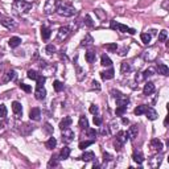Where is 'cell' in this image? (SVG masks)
<instances>
[{"label": "cell", "mask_w": 169, "mask_h": 169, "mask_svg": "<svg viewBox=\"0 0 169 169\" xmlns=\"http://www.w3.org/2000/svg\"><path fill=\"white\" fill-rule=\"evenodd\" d=\"M32 8V3L31 1H25V0H19V1H15L13 6H12V9L17 15H23L29 12V9Z\"/></svg>", "instance_id": "1"}, {"label": "cell", "mask_w": 169, "mask_h": 169, "mask_svg": "<svg viewBox=\"0 0 169 169\" xmlns=\"http://www.w3.org/2000/svg\"><path fill=\"white\" fill-rule=\"evenodd\" d=\"M60 6H61L60 0H48L45 7H44V12H45L46 15H52V13H54V12H57V9Z\"/></svg>", "instance_id": "2"}, {"label": "cell", "mask_w": 169, "mask_h": 169, "mask_svg": "<svg viewBox=\"0 0 169 169\" xmlns=\"http://www.w3.org/2000/svg\"><path fill=\"white\" fill-rule=\"evenodd\" d=\"M57 13L60 16H63V17H72L75 15V9L70 6H66V4H61L57 9Z\"/></svg>", "instance_id": "3"}, {"label": "cell", "mask_w": 169, "mask_h": 169, "mask_svg": "<svg viewBox=\"0 0 169 169\" xmlns=\"http://www.w3.org/2000/svg\"><path fill=\"white\" fill-rule=\"evenodd\" d=\"M73 140H74V132H73L69 127H67V128H63L62 129V141L66 144H69V143H72Z\"/></svg>", "instance_id": "4"}, {"label": "cell", "mask_w": 169, "mask_h": 169, "mask_svg": "<svg viewBox=\"0 0 169 169\" xmlns=\"http://www.w3.org/2000/svg\"><path fill=\"white\" fill-rule=\"evenodd\" d=\"M70 36V29L67 26H61L57 32V40L58 41H65L66 38Z\"/></svg>", "instance_id": "5"}, {"label": "cell", "mask_w": 169, "mask_h": 169, "mask_svg": "<svg viewBox=\"0 0 169 169\" xmlns=\"http://www.w3.org/2000/svg\"><path fill=\"white\" fill-rule=\"evenodd\" d=\"M45 97H46L45 87H44V86H37V87H36V91H35V98H36V99L42 100V99H45Z\"/></svg>", "instance_id": "6"}, {"label": "cell", "mask_w": 169, "mask_h": 169, "mask_svg": "<svg viewBox=\"0 0 169 169\" xmlns=\"http://www.w3.org/2000/svg\"><path fill=\"white\" fill-rule=\"evenodd\" d=\"M1 24H3L6 28H8V29H15L16 28V21L13 20V19H11V17H3L1 19Z\"/></svg>", "instance_id": "7"}, {"label": "cell", "mask_w": 169, "mask_h": 169, "mask_svg": "<svg viewBox=\"0 0 169 169\" xmlns=\"http://www.w3.org/2000/svg\"><path fill=\"white\" fill-rule=\"evenodd\" d=\"M29 118H31L32 120H35V122L40 120V119H41V111H40V108H37V107L32 108L31 112H29Z\"/></svg>", "instance_id": "8"}, {"label": "cell", "mask_w": 169, "mask_h": 169, "mask_svg": "<svg viewBox=\"0 0 169 169\" xmlns=\"http://www.w3.org/2000/svg\"><path fill=\"white\" fill-rule=\"evenodd\" d=\"M127 132H128V138L131 139V140H135V139L138 138V134H139V128H138V126H136V124L131 126V127H129V129H128Z\"/></svg>", "instance_id": "9"}, {"label": "cell", "mask_w": 169, "mask_h": 169, "mask_svg": "<svg viewBox=\"0 0 169 169\" xmlns=\"http://www.w3.org/2000/svg\"><path fill=\"white\" fill-rule=\"evenodd\" d=\"M145 115H147V118H148L149 120H156V119H157V116H159L157 112H156V110L152 108V107H147Z\"/></svg>", "instance_id": "10"}, {"label": "cell", "mask_w": 169, "mask_h": 169, "mask_svg": "<svg viewBox=\"0 0 169 169\" xmlns=\"http://www.w3.org/2000/svg\"><path fill=\"white\" fill-rule=\"evenodd\" d=\"M143 92H144V95L153 94V92H155V85H153L152 82L145 83V85H144V89H143Z\"/></svg>", "instance_id": "11"}, {"label": "cell", "mask_w": 169, "mask_h": 169, "mask_svg": "<svg viewBox=\"0 0 169 169\" xmlns=\"http://www.w3.org/2000/svg\"><path fill=\"white\" fill-rule=\"evenodd\" d=\"M116 140L119 141V143L124 144L127 140H128V132H124V131H118Z\"/></svg>", "instance_id": "12"}, {"label": "cell", "mask_w": 169, "mask_h": 169, "mask_svg": "<svg viewBox=\"0 0 169 169\" xmlns=\"http://www.w3.org/2000/svg\"><path fill=\"white\" fill-rule=\"evenodd\" d=\"M69 156H70V148L69 147H63V148L61 149L60 155H58V160H66Z\"/></svg>", "instance_id": "13"}, {"label": "cell", "mask_w": 169, "mask_h": 169, "mask_svg": "<svg viewBox=\"0 0 169 169\" xmlns=\"http://www.w3.org/2000/svg\"><path fill=\"white\" fill-rule=\"evenodd\" d=\"M114 74H115L114 69H111V67H110L108 70L100 73V77H102V79H103V81H107V79H111V78H114Z\"/></svg>", "instance_id": "14"}, {"label": "cell", "mask_w": 169, "mask_h": 169, "mask_svg": "<svg viewBox=\"0 0 169 169\" xmlns=\"http://www.w3.org/2000/svg\"><path fill=\"white\" fill-rule=\"evenodd\" d=\"M118 31L124 32V33H129V35H135V33H136V31H135V29L128 28V26L124 25V24H119V25H118Z\"/></svg>", "instance_id": "15"}, {"label": "cell", "mask_w": 169, "mask_h": 169, "mask_svg": "<svg viewBox=\"0 0 169 169\" xmlns=\"http://www.w3.org/2000/svg\"><path fill=\"white\" fill-rule=\"evenodd\" d=\"M151 147H152L153 149H155V151H160V152L163 151V148H164V147H163V143H161V141L159 140V139H153V140L151 141Z\"/></svg>", "instance_id": "16"}, {"label": "cell", "mask_w": 169, "mask_h": 169, "mask_svg": "<svg viewBox=\"0 0 169 169\" xmlns=\"http://www.w3.org/2000/svg\"><path fill=\"white\" fill-rule=\"evenodd\" d=\"M157 72H159V74L168 75L169 74V67L165 65V63H157Z\"/></svg>", "instance_id": "17"}, {"label": "cell", "mask_w": 169, "mask_h": 169, "mask_svg": "<svg viewBox=\"0 0 169 169\" xmlns=\"http://www.w3.org/2000/svg\"><path fill=\"white\" fill-rule=\"evenodd\" d=\"M16 78H17V74H16V72H15V70H11V72H8L6 75H4L3 82H8V81H15Z\"/></svg>", "instance_id": "18"}, {"label": "cell", "mask_w": 169, "mask_h": 169, "mask_svg": "<svg viewBox=\"0 0 169 169\" xmlns=\"http://www.w3.org/2000/svg\"><path fill=\"white\" fill-rule=\"evenodd\" d=\"M8 44H9V46H11V48H17V46L21 44V38L17 37V36L11 37V38H9V41H8Z\"/></svg>", "instance_id": "19"}, {"label": "cell", "mask_w": 169, "mask_h": 169, "mask_svg": "<svg viewBox=\"0 0 169 169\" xmlns=\"http://www.w3.org/2000/svg\"><path fill=\"white\" fill-rule=\"evenodd\" d=\"M72 122H73V120H72V118H69V116L63 118L62 120H61V123H60V128L63 129V128H67V127H70Z\"/></svg>", "instance_id": "20"}, {"label": "cell", "mask_w": 169, "mask_h": 169, "mask_svg": "<svg viewBox=\"0 0 169 169\" xmlns=\"http://www.w3.org/2000/svg\"><path fill=\"white\" fill-rule=\"evenodd\" d=\"M79 159L83 160V161H92V160H95V155L92 153V152H85Z\"/></svg>", "instance_id": "21"}, {"label": "cell", "mask_w": 169, "mask_h": 169, "mask_svg": "<svg viewBox=\"0 0 169 169\" xmlns=\"http://www.w3.org/2000/svg\"><path fill=\"white\" fill-rule=\"evenodd\" d=\"M12 110H13V112L17 116H20L21 114H23V108H21V104L19 103V102H13L12 103Z\"/></svg>", "instance_id": "22"}, {"label": "cell", "mask_w": 169, "mask_h": 169, "mask_svg": "<svg viewBox=\"0 0 169 169\" xmlns=\"http://www.w3.org/2000/svg\"><path fill=\"white\" fill-rule=\"evenodd\" d=\"M128 103H129V99L127 97H124V95L116 98V106H127Z\"/></svg>", "instance_id": "23"}, {"label": "cell", "mask_w": 169, "mask_h": 169, "mask_svg": "<svg viewBox=\"0 0 169 169\" xmlns=\"http://www.w3.org/2000/svg\"><path fill=\"white\" fill-rule=\"evenodd\" d=\"M100 63H102V65H103V66H106V67H111L112 61L110 60V57H108V56L103 54V56H102V58H100Z\"/></svg>", "instance_id": "24"}, {"label": "cell", "mask_w": 169, "mask_h": 169, "mask_svg": "<svg viewBox=\"0 0 169 169\" xmlns=\"http://www.w3.org/2000/svg\"><path fill=\"white\" fill-rule=\"evenodd\" d=\"M132 159H134V161H135V163H138L139 165H140V164L144 161V156H143V153H141V152H135L134 156H132Z\"/></svg>", "instance_id": "25"}, {"label": "cell", "mask_w": 169, "mask_h": 169, "mask_svg": "<svg viewBox=\"0 0 169 169\" xmlns=\"http://www.w3.org/2000/svg\"><path fill=\"white\" fill-rule=\"evenodd\" d=\"M41 37H42V40H49V37H50V29L46 28V26H41Z\"/></svg>", "instance_id": "26"}, {"label": "cell", "mask_w": 169, "mask_h": 169, "mask_svg": "<svg viewBox=\"0 0 169 169\" xmlns=\"http://www.w3.org/2000/svg\"><path fill=\"white\" fill-rule=\"evenodd\" d=\"M118 129H119V124H118L116 120H112L111 123H110V134L111 135H116Z\"/></svg>", "instance_id": "27"}, {"label": "cell", "mask_w": 169, "mask_h": 169, "mask_svg": "<svg viewBox=\"0 0 169 169\" xmlns=\"http://www.w3.org/2000/svg\"><path fill=\"white\" fill-rule=\"evenodd\" d=\"M92 42H94V40H92V37L90 35H86V37L82 40V42H81V46H90L92 45Z\"/></svg>", "instance_id": "28"}, {"label": "cell", "mask_w": 169, "mask_h": 169, "mask_svg": "<svg viewBox=\"0 0 169 169\" xmlns=\"http://www.w3.org/2000/svg\"><path fill=\"white\" fill-rule=\"evenodd\" d=\"M85 57H86V61L89 63H92L95 61V58H97V54H95V52H92V50H89V52L86 53V56H85Z\"/></svg>", "instance_id": "29"}, {"label": "cell", "mask_w": 169, "mask_h": 169, "mask_svg": "<svg viewBox=\"0 0 169 169\" xmlns=\"http://www.w3.org/2000/svg\"><path fill=\"white\" fill-rule=\"evenodd\" d=\"M78 124H79L81 128H87V127H89V120H87V118L85 116V115H82V116L79 118V122H78Z\"/></svg>", "instance_id": "30"}, {"label": "cell", "mask_w": 169, "mask_h": 169, "mask_svg": "<svg viewBox=\"0 0 169 169\" xmlns=\"http://www.w3.org/2000/svg\"><path fill=\"white\" fill-rule=\"evenodd\" d=\"M33 131V128H32L29 124H24L23 127H21V129H20V132H21V135H24V136H26V135H29L31 132Z\"/></svg>", "instance_id": "31"}, {"label": "cell", "mask_w": 169, "mask_h": 169, "mask_svg": "<svg viewBox=\"0 0 169 169\" xmlns=\"http://www.w3.org/2000/svg\"><path fill=\"white\" fill-rule=\"evenodd\" d=\"M56 145H57V140H56L54 138H50V139H49V140L45 143V147H46L48 149H53Z\"/></svg>", "instance_id": "32"}, {"label": "cell", "mask_w": 169, "mask_h": 169, "mask_svg": "<svg viewBox=\"0 0 169 169\" xmlns=\"http://www.w3.org/2000/svg\"><path fill=\"white\" fill-rule=\"evenodd\" d=\"M145 110H147V106L145 104H140V106H138L136 108H135V114L136 115H143V114H145Z\"/></svg>", "instance_id": "33"}, {"label": "cell", "mask_w": 169, "mask_h": 169, "mask_svg": "<svg viewBox=\"0 0 169 169\" xmlns=\"http://www.w3.org/2000/svg\"><path fill=\"white\" fill-rule=\"evenodd\" d=\"M94 141H95L94 139H91V140H86V141H81V143H79V149H85V148H87V147L92 145Z\"/></svg>", "instance_id": "34"}, {"label": "cell", "mask_w": 169, "mask_h": 169, "mask_svg": "<svg viewBox=\"0 0 169 169\" xmlns=\"http://www.w3.org/2000/svg\"><path fill=\"white\" fill-rule=\"evenodd\" d=\"M120 70H122L123 74H126V73L131 72V65H129L128 62H123V63H122V66H120Z\"/></svg>", "instance_id": "35"}, {"label": "cell", "mask_w": 169, "mask_h": 169, "mask_svg": "<svg viewBox=\"0 0 169 169\" xmlns=\"http://www.w3.org/2000/svg\"><path fill=\"white\" fill-rule=\"evenodd\" d=\"M53 87H54V90L57 92H60V91H62V90H63V83L60 82V81H54V83H53Z\"/></svg>", "instance_id": "36"}, {"label": "cell", "mask_w": 169, "mask_h": 169, "mask_svg": "<svg viewBox=\"0 0 169 169\" xmlns=\"http://www.w3.org/2000/svg\"><path fill=\"white\" fill-rule=\"evenodd\" d=\"M166 38H168V32L164 29V31L160 32V35H159V41H160V42H165Z\"/></svg>", "instance_id": "37"}, {"label": "cell", "mask_w": 169, "mask_h": 169, "mask_svg": "<svg viewBox=\"0 0 169 169\" xmlns=\"http://www.w3.org/2000/svg\"><path fill=\"white\" fill-rule=\"evenodd\" d=\"M127 111V106H118L116 107V115L118 116H122V115H124Z\"/></svg>", "instance_id": "38"}, {"label": "cell", "mask_w": 169, "mask_h": 169, "mask_svg": "<svg viewBox=\"0 0 169 169\" xmlns=\"http://www.w3.org/2000/svg\"><path fill=\"white\" fill-rule=\"evenodd\" d=\"M140 38H141V41H143V44H145V45H147V44L151 41V35H149V33H141Z\"/></svg>", "instance_id": "39"}, {"label": "cell", "mask_w": 169, "mask_h": 169, "mask_svg": "<svg viewBox=\"0 0 169 169\" xmlns=\"http://www.w3.org/2000/svg\"><path fill=\"white\" fill-rule=\"evenodd\" d=\"M26 74H28L29 79H32V81H36V79H37V77H38V73L35 72V70H29Z\"/></svg>", "instance_id": "40"}, {"label": "cell", "mask_w": 169, "mask_h": 169, "mask_svg": "<svg viewBox=\"0 0 169 169\" xmlns=\"http://www.w3.org/2000/svg\"><path fill=\"white\" fill-rule=\"evenodd\" d=\"M106 49L108 50V52H116V50H118L116 42H114V44H107V45H106Z\"/></svg>", "instance_id": "41"}, {"label": "cell", "mask_w": 169, "mask_h": 169, "mask_svg": "<svg viewBox=\"0 0 169 169\" xmlns=\"http://www.w3.org/2000/svg\"><path fill=\"white\" fill-rule=\"evenodd\" d=\"M153 74H155V69H153V67H148V69L143 73L144 78H148V77H151V75H153Z\"/></svg>", "instance_id": "42"}, {"label": "cell", "mask_w": 169, "mask_h": 169, "mask_svg": "<svg viewBox=\"0 0 169 169\" xmlns=\"http://www.w3.org/2000/svg\"><path fill=\"white\" fill-rule=\"evenodd\" d=\"M45 81H46V78L44 77V75H40V74H38L37 79H36V82H37V86H44Z\"/></svg>", "instance_id": "43"}, {"label": "cell", "mask_w": 169, "mask_h": 169, "mask_svg": "<svg viewBox=\"0 0 169 169\" xmlns=\"http://www.w3.org/2000/svg\"><path fill=\"white\" fill-rule=\"evenodd\" d=\"M87 129V136L91 139H95V136H97V131H95L94 128H86Z\"/></svg>", "instance_id": "44"}, {"label": "cell", "mask_w": 169, "mask_h": 169, "mask_svg": "<svg viewBox=\"0 0 169 169\" xmlns=\"http://www.w3.org/2000/svg\"><path fill=\"white\" fill-rule=\"evenodd\" d=\"M45 50L48 54H53V53H56V46L54 45H46Z\"/></svg>", "instance_id": "45"}, {"label": "cell", "mask_w": 169, "mask_h": 169, "mask_svg": "<svg viewBox=\"0 0 169 169\" xmlns=\"http://www.w3.org/2000/svg\"><path fill=\"white\" fill-rule=\"evenodd\" d=\"M20 89L24 90L25 92H31L32 91V87L29 86V85H26V83H20Z\"/></svg>", "instance_id": "46"}, {"label": "cell", "mask_w": 169, "mask_h": 169, "mask_svg": "<svg viewBox=\"0 0 169 169\" xmlns=\"http://www.w3.org/2000/svg\"><path fill=\"white\" fill-rule=\"evenodd\" d=\"M7 116V107L4 104H0V118Z\"/></svg>", "instance_id": "47"}, {"label": "cell", "mask_w": 169, "mask_h": 169, "mask_svg": "<svg viewBox=\"0 0 169 169\" xmlns=\"http://www.w3.org/2000/svg\"><path fill=\"white\" fill-rule=\"evenodd\" d=\"M44 129H45V132H46V134H49V135L53 134V127L50 126L49 123H45V126H44Z\"/></svg>", "instance_id": "48"}, {"label": "cell", "mask_w": 169, "mask_h": 169, "mask_svg": "<svg viewBox=\"0 0 169 169\" xmlns=\"http://www.w3.org/2000/svg\"><path fill=\"white\" fill-rule=\"evenodd\" d=\"M102 123H103L102 118L98 116V115H95V116H94V124H95V126H102Z\"/></svg>", "instance_id": "49"}, {"label": "cell", "mask_w": 169, "mask_h": 169, "mask_svg": "<svg viewBox=\"0 0 169 169\" xmlns=\"http://www.w3.org/2000/svg\"><path fill=\"white\" fill-rule=\"evenodd\" d=\"M57 165H58V160H57L56 157H52V160H50V161L48 163V166H49V168H52V166H57Z\"/></svg>", "instance_id": "50"}, {"label": "cell", "mask_w": 169, "mask_h": 169, "mask_svg": "<svg viewBox=\"0 0 169 169\" xmlns=\"http://www.w3.org/2000/svg\"><path fill=\"white\" fill-rule=\"evenodd\" d=\"M85 23H86V25H89V26H94V23H92V20H91V17H90V15H86L85 16Z\"/></svg>", "instance_id": "51"}, {"label": "cell", "mask_w": 169, "mask_h": 169, "mask_svg": "<svg viewBox=\"0 0 169 169\" xmlns=\"http://www.w3.org/2000/svg\"><path fill=\"white\" fill-rule=\"evenodd\" d=\"M91 89L92 90H97V91H99V90H100L99 82H97V81H92V82H91Z\"/></svg>", "instance_id": "52"}, {"label": "cell", "mask_w": 169, "mask_h": 169, "mask_svg": "<svg viewBox=\"0 0 169 169\" xmlns=\"http://www.w3.org/2000/svg\"><path fill=\"white\" fill-rule=\"evenodd\" d=\"M111 95L115 98V99H116V98L122 97V95H123V94H122V92L119 91V90H115V89H114V90H111Z\"/></svg>", "instance_id": "53"}, {"label": "cell", "mask_w": 169, "mask_h": 169, "mask_svg": "<svg viewBox=\"0 0 169 169\" xmlns=\"http://www.w3.org/2000/svg\"><path fill=\"white\" fill-rule=\"evenodd\" d=\"M114 147H115V149H116V151H120L122 147H123V144L119 143L118 140H115V141H114Z\"/></svg>", "instance_id": "54"}, {"label": "cell", "mask_w": 169, "mask_h": 169, "mask_svg": "<svg viewBox=\"0 0 169 169\" xmlns=\"http://www.w3.org/2000/svg\"><path fill=\"white\" fill-rule=\"evenodd\" d=\"M90 112H91V114H97L98 112V106L97 104H91V106H90Z\"/></svg>", "instance_id": "55"}, {"label": "cell", "mask_w": 169, "mask_h": 169, "mask_svg": "<svg viewBox=\"0 0 169 169\" xmlns=\"http://www.w3.org/2000/svg\"><path fill=\"white\" fill-rule=\"evenodd\" d=\"M118 25H119V23H116L115 20H112V21H111V24H110L111 29H114V31H116V29H118Z\"/></svg>", "instance_id": "56"}, {"label": "cell", "mask_w": 169, "mask_h": 169, "mask_svg": "<svg viewBox=\"0 0 169 169\" xmlns=\"http://www.w3.org/2000/svg\"><path fill=\"white\" fill-rule=\"evenodd\" d=\"M103 160L104 161H111L112 160V156L110 155V153H104V155H103Z\"/></svg>", "instance_id": "57"}, {"label": "cell", "mask_w": 169, "mask_h": 169, "mask_svg": "<svg viewBox=\"0 0 169 169\" xmlns=\"http://www.w3.org/2000/svg\"><path fill=\"white\" fill-rule=\"evenodd\" d=\"M95 13H97L98 16H99V17H102V19H103L104 16H106L104 13H102V9H95Z\"/></svg>", "instance_id": "58"}, {"label": "cell", "mask_w": 169, "mask_h": 169, "mask_svg": "<svg viewBox=\"0 0 169 169\" xmlns=\"http://www.w3.org/2000/svg\"><path fill=\"white\" fill-rule=\"evenodd\" d=\"M122 123L126 124V126H127V124H129V120L127 119V118H123V119H122Z\"/></svg>", "instance_id": "59"}, {"label": "cell", "mask_w": 169, "mask_h": 169, "mask_svg": "<svg viewBox=\"0 0 169 169\" xmlns=\"http://www.w3.org/2000/svg\"><path fill=\"white\" fill-rule=\"evenodd\" d=\"M13 1H19V0H13Z\"/></svg>", "instance_id": "60"}, {"label": "cell", "mask_w": 169, "mask_h": 169, "mask_svg": "<svg viewBox=\"0 0 169 169\" xmlns=\"http://www.w3.org/2000/svg\"><path fill=\"white\" fill-rule=\"evenodd\" d=\"M0 16H1V15H0Z\"/></svg>", "instance_id": "61"}]
</instances>
